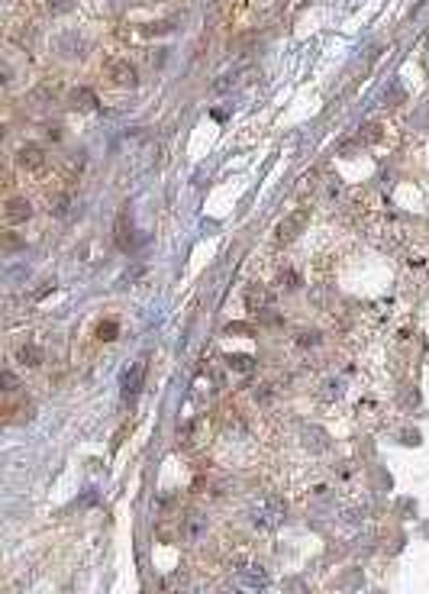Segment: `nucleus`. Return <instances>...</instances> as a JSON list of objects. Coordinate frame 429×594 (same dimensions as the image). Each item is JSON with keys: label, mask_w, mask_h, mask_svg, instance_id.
<instances>
[{"label": "nucleus", "mask_w": 429, "mask_h": 594, "mask_svg": "<svg viewBox=\"0 0 429 594\" xmlns=\"http://www.w3.org/2000/svg\"><path fill=\"white\" fill-rule=\"evenodd\" d=\"M249 517H252V523L259 530H275V526L284 523V501L281 497H259L252 504Z\"/></svg>", "instance_id": "nucleus-1"}, {"label": "nucleus", "mask_w": 429, "mask_h": 594, "mask_svg": "<svg viewBox=\"0 0 429 594\" xmlns=\"http://www.w3.org/2000/svg\"><path fill=\"white\" fill-rule=\"evenodd\" d=\"M46 165H49V155H46L42 145H36V143L20 145V152H16V168H20L23 175H42Z\"/></svg>", "instance_id": "nucleus-2"}, {"label": "nucleus", "mask_w": 429, "mask_h": 594, "mask_svg": "<svg viewBox=\"0 0 429 594\" xmlns=\"http://www.w3.org/2000/svg\"><path fill=\"white\" fill-rule=\"evenodd\" d=\"M306 220H310V210H294L291 217H284L281 223H278V246H287V243H294V239L300 236V229L306 226Z\"/></svg>", "instance_id": "nucleus-3"}, {"label": "nucleus", "mask_w": 429, "mask_h": 594, "mask_svg": "<svg viewBox=\"0 0 429 594\" xmlns=\"http://www.w3.org/2000/svg\"><path fill=\"white\" fill-rule=\"evenodd\" d=\"M107 78L116 84V87H132V84H136V68H132L126 59L110 61V65H107Z\"/></svg>", "instance_id": "nucleus-4"}, {"label": "nucleus", "mask_w": 429, "mask_h": 594, "mask_svg": "<svg viewBox=\"0 0 429 594\" xmlns=\"http://www.w3.org/2000/svg\"><path fill=\"white\" fill-rule=\"evenodd\" d=\"M30 217H32V207H30V200H23V198H10L7 207H4V220H7L10 226L26 223Z\"/></svg>", "instance_id": "nucleus-5"}, {"label": "nucleus", "mask_w": 429, "mask_h": 594, "mask_svg": "<svg viewBox=\"0 0 429 594\" xmlns=\"http://www.w3.org/2000/svg\"><path fill=\"white\" fill-rule=\"evenodd\" d=\"M16 358H20V365H30V368H39L46 362V349L36 346L32 339H26L23 346H16Z\"/></svg>", "instance_id": "nucleus-6"}, {"label": "nucleus", "mask_w": 429, "mask_h": 594, "mask_svg": "<svg viewBox=\"0 0 429 594\" xmlns=\"http://www.w3.org/2000/svg\"><path fill=\"white\" fill-rule=\"evenodd\" d=\"M142 381H146V362H136L130 372L123 375V391H126V397H136L139 391H142Z\"/></svg>", "instance_id": "nucleus-7"}, {"label": "nucleus", "mask_w": 429, "mask_h": 594, "mask_svg": "<svg viewBox=\"0 0 429 594\" xmlns=\"http://www.w3.org/2000/svg\"><path fill=\"white\" fill-rule=\"evenodd\" d=\"M245 304H249V310H265V307L271 304V294L261 288V284H252L249 294H245Z\"/></svg>", "instance_id": "nucleus-8"}, {"label": "nucleus", "mask_w": 429, "mask_h": 594, "mask_svg": "<svg viewBox=\"0 0 429 594\" xmlns=\"http://www.w3.org/2000/svg\"><path fill=\"white\" fill-rule=\"evenodd\" d=\"M116 246H120V249H130L132 246V223H130L126 210H123L120 220H116Z\"/></svg>", "instance_id": "nucleus-9"}, {"label": "nucleus", "mask_w": 429, "mask_h": 594, "mask_svg": "<svg viewBox=\"0 0 429 594\" xmlns=\"http://www.w3.org/2000/svg\"><path fill=\"white\" fill-rule=\"evenodd\" d=\"M239 575H242V581L249 588H265V585H268V575L261 571V565H245V569H239Z\"/></svg>", "instance_id": "nucleus-10"}, {"label": "nucleus", "mask_w": 429, "mask_h": 594, "mask_svg": "<svg viewBox=\"0 0 429 594\" xmlns=\"http://www.w3.org/2000/svg\"><path fill=\"white\" fill-rule=\"evenodd\" d=\"M97 336H100V339H116V323H113V320L100 323V327H97Z\"/></svg>", "instance_id": "nucleus-11"}, {"label": "nucleus", "mask_w": 429, "mask_h": 594, "mask_svg": "<svg viewBox=\"0 0 429 594\" xmlns=\"http://www.w3.org/2000/svg\"><path fill=\"white\" fill-rule=\"evenodd\" d=\"M252 362H255V358H249V356H232L230 358V365L239 368V372H249V368H252Z\"/></svg>", "instance_id": "nucleus-12"}, {"label": "nucleus", "mask_w": 429, "mask_h": 594, "mask_svg": "<svg viewBox=\"0 0 429 594\" xmlns=\"http://www.w3.org/2000/svg\"><path fill=\"white\" fill-rule=\"evenodd\" d=\"M4 384H7L4 391H7V394H13V391H16V378H13V372H4Z\"/></svg>", "instance_id": "nucleus-13"}]
</instances>
